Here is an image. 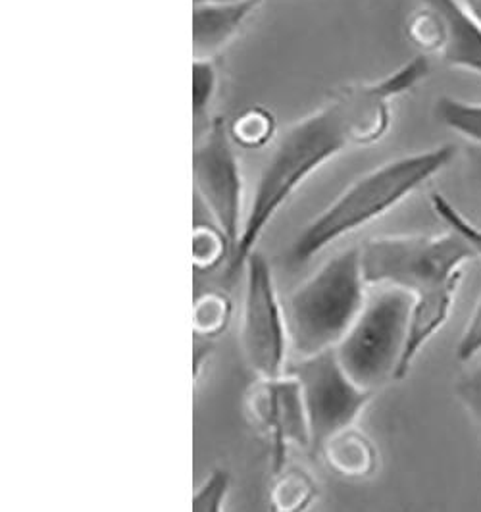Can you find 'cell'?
<instances>
[{
    "mask_svg": "<svg viewBox=\"0 0 481 512\" xmlns=\"http://www.w3.org/2000/svg\"><path fill=\"white\" fill-rule=\"evenodd\" d=\"M455 353L456 359L464 364H470L472 360L481 357V293L476 307L464 326V332L458 339Z\"/></svg>",
    "mask_w": 481,
    "mask_h": 512,
    "instance_id": "obj_23",
    "label": "cell"
},
{
    "mask_svg": "<svg viewBox=\"0 0 481 512\" xmlns=\"http://www.w3.org/2000/svg\"><path fill=\"white\" fill-rule=\"evenodd\" d=\"M235 145L243 149H262L276 137L274 114L262 106H253L229 124Z\"/></svg>",
    "mask_w": 481,
    "mask_h": 512,
    "instance_id": "obj_15",
    "label": "cell"
},
{
    "mask_svg": "<svg viewBox=\"0 0 481 512\" xmlns=\"http://www.w3.org/2000/svg\"><path fill=\"white\" fill-rule=\"evenodd\" d=\"M435 8L445 26L441 58L447 66L481 77V26L460 0H420Z\"/></svg>",
    "mask_w": 481,
    "mask_h": 512,
    "instance_id": "obj_11",
    "label": "cell"
},
{
    "mask_svg": "<svg viewBox=\"0 0 481 512\" xmlns=\"http://www.w3.org/2000/svg\"><path fill=\"white\" fill-rule=\"evenodd\" d=\"M406 37L420 54H441L445 45V26L435 8L424 4L406 22Z\"/></svg>",
    "mask_w": 481,
    "mask_h": 512,
    "instance_id": "obj_16",
    "label": "cell"
},
{
    "mask_svg": "<svg viewBox=\"0 0 481 512\" xmlns=\"http://www.w3.org/2000/svg\"><path fill=\"white\" fill-rule=\"evenodd\" d=\"M193 180L214 226L228 239L233 255L247 216L245 180L235 141L226 118L218 116L206 124L203 137L193 149ZM229 260V258H228Z\"/></svg>",
    "mask_w": 481,
    "mask_h": 512,
    "instance_id": "obj_6",
    "label": "cell"
},
{
    "mask_svg": "<svg viewBox=\"0 0 481 512\" xmlns=\"http://www.w3.org/2000/svg\"><path fill=\"white\" fill-rule=\"evenodd\" d=\"M287 372L299 380L303 389L312 451H322L331 437L356 426V420L362 416L374 395L372 391L362 389L345 372L335 349L297 359Z\"/></svg>",
    "mask_w": 481,
    "mask_h": 512,
    "instance_id": "obj_8",
    "label": "cell"
},
{
    "mask_svg": "<svg viewBox=\"0 0 481 512\" xmlns=\"http://www.w3.org/2000/svg\"><path fill=\"white\" fill-rule=\"evenodd\" d=\"M229 243L224 233L208 226H199L193 233V262L199 270H208L224 260L228 262Z\"/></svg>",
    "mask_w": 481,
    "mask_h": 512,
    "instance_id": "obj_20",
    "label": "cell"
},
{
    "mask_svg": "<svg viewBox=\"0 0 481 512\" xmlns=\"http://www.w3.org/2000/svg\"><path fill=\"white\" fill-rule=\"evenodd\" d=\"M274 476L276 482L270 489L274 512H306L312 507L318 497V484L308 470L287 464Z\"/></svg>",
    "mask_w": 481,
    "mask_h": 512,
    "instance_id": "obj_13",
    "label": "cell"
},
{
    "mask_svg": "<svg viewBox=\"0 0 481 512\" xmlns=\"http://www.w3.org/2000/svg\"><path fill=\"white\" fill-rule=\"evenodd\" d=\"M229 491H231V476L222 466H216L193 495V512H226Z\"/></svg>",
    "mask_w": 481,
    "mask_h": 512,
    "instance_id": "obj_19",
    "label": "cell"
},
{
    "mask_svg": "<svg viewBox=\"0 0 481 512\" xmlns=\"http://www.w3.org/2000/svg\"><path fill=\"white\" fill-rule=\"evenodd\" d=\"M455 145L403 154L351 181L295 235L287 262L297 268L343 237L366 228L439 176L456 158Z\"/></svg>",
    "mask_w": 481,
    "mask_h": 512,
    "instance_id": "obj_3",
    "label": "cell"
},
{
    "mask_svg": "<svg viewBox=\"0 0 481 512\" xmlns=\"http://www.w3.org/2000/svg\"><path fill=\"white\" fill-rule=\"evenodd\" d=\"M433 112L439 124L481 149V103L443 95L435 101Z\"/></svg>",
    "mask_w": 481,
    "mask_h": 512,
    "instance_id": "obj_14",
    "label": "cell"
},
{
    "mask_svg": "<svg viewBox=\"0 0 481 512\" xmlns=\"http://www.w3.org/2000/svg\"><path fill=\"white\" fill-rule=\"evenodd\" d=\"M468 162L472 166V172H474V178L478 180L481 185V149L480 147H474L470 145L468 147Z\"/></svg>",
    "mask_w": 481,
    "mask_h": 512,
    "instance_id": "obj_24",
    "label": "cell"
},
{
    "mask_svg": "<svg viewBox=\"0 0 481 512\" xmlns=\"http://www.w3.org/2000/svg\"><path fill=\"white\" fill-rule=\"evenodd\" d=\"M362 270L370 287H395L412 297L405 353L397 380L451 318L464 268L478 256L455 230L445 233L381 235L360 245Z\"/></svg>",
    "mask_w": 481,
    "mask_h": 512,
    "instance_id": "obj_2",
    "label": "cell"
},
{
    "mask_svg": "<svg viewBox=\"0 0 481 512\" xmlns=\"http://www.w3.org/2000/svg\"><path fill=\"white\" fill-rule=\"evenodd\" d=\"M260 4L262 0L193 4V56L214 58L224 51L239 37Z\"/></svg>",
    "mask_w": 481,
    "mask_h": 512,
    "instance_id": "obj_10",
    "label": "cell"
},
{
    "mask_svg": "<svg viewBox=\"0 0 481 512\" xmlns=\"http://www.w3.org/2000/svg\"><path fill=\"white\" fill-rule=\"evenodd\" d=\"M431 208L437 214V218L449 228L460 233L470 247L474 249V253L481 260V228L476 226L472 220H468L458 208H456L447 197H443L441 193H431Z\"/></svg>",
    "mask_w": 481,
    "mask_h": 512,
    "instance_id": "obj_21",
    "label": "cell"
},
{
    "mask_svg": "<svg viewBox=\"0 0 481 512\" xmlns=\"http://www.w3.org/2000/svg\"><path fill=\"white\" fill-rule=\"evenodd\" d=\"M412 303L406 291L380 287L368 295L353 328L335 347L341 366L362 389L374 393L389 380H397Z\"/></svg>",
    "mask_w": 481,
    "mask_h": 512,
    "instance_id": "obj_5",
    "label": "cell"
},
{
    "mask_svg": "<svg viewBox=\"0 0 481 512\" xmlns=\"http://www.w3.org/2000/svg\"><path fill=\"white\" fill-rule=\"evenodd\" d=\"M460 2L468 10V14L481 26V0H460Z\"/></svg>",
    "mask_w": 481,
    "mask_h": 512,
    "instance_id": "obj_25",
    "label": "cell"
},
{
    "mask_svg": "<svg viewBox=\"0 0 481 512\" xmlns=\"http://www.w3.org/2000/svg\"><path fill=\"white\" fill-rule=\"evenodd\" d=\"M231 2H243V0H193V4H231Z\"/></svg>",
    "mask_w": 481,
    "mask_h": 512,
    "instance_id": "obj_26",
    "label": "cell"
},
{
    "mask_svg": "<svg viewBox=\"0 0 481 512\" xmlns=\"http://www.w3.org/2000/svg\"><path fill=\"white\" fill-rule=\"evenodd\" d=\"M331 470L345 478H368L378 468V449L356 426L331 437L320 451Z\"/></svg>",
    "mask_w": 481,
    "mask_h": 512,
    "instance_id": "obj_12",
    "label": "cell"
},
{
    "mask_svg": "<svg viewBox=\"0 0 481 512\" xmlns=\"http://www.w3.org/2000/svg\"><path fill=\"white\" fill-rule=\"evenodd\" d=\"M455 395L472 420L481 441V357L470 362V368L458 376Z\"/></svg>",
    "mask_w": 481,
    "mask_h": 512,
    "instance_id": "obj_22",
    "label": "cell"
},
{
    "mask_svg": "<svg viewBox=\"0 0 481 512\" xmlns=\"http://www.w3.org/2000/svg\"><path fill=\"white\" fill-rule=\"evenodd\" d=\"M360 247L328 258L285 305L291 347L297 359L335 349L368 301Z\"/></svg>",
    "mask_w": 481,
    "mask_h": 512,
    "instance_id": "obj_4",
    "label": "cell"
},
{
    "mask_svg": "<svg viewBox=\"0 0 481 512\" xmlns=\"http://www.w3.org/2000/svg\"><path fill=\"white\" fill-rule=\"evenodd\" d=\"M220 89V72L214 58L193 60V120L203 124Z\"/></svg>",
    "mask_w": 481,
    "mask_h": 512,
    "instance_id": "obj_18",
    "label": "cell"
},
{
    "mask_svg": "<svg viewBox=\"0 0 481 512\" xmlns=\"http://www.w3.org/2000/svg\"><path fill=\"white\" fill-rule=\"evenodd\" d=\"M231 318V303L228 297L218 291H208L195 301L193 307V328L199 335L212 337L228 328Z\"/></svg>",
    "mask_w": 481,
    "mask_h": 512,
    "instance_id": "obj_17",
    "label": "cell"
},
{
    "mask_svg": "<svg viewBox=\"0 0 481 512\" xmlns=\"http://www.w3.org/2000/svg\"><path fill=\"white\" fill-rule=\"evenodd\" d=\"M243 274V355L256 378H278L287 372L291 339L272 264L260 251H256L247 260Z\"/></svg>",
    "mask_w": 481,
    "mask_h": 512,
    "instance_id": "obj_7",
    "label": "cell"
},
{
    "mask_svg": "<svg viewBox=\"0 0 481 512\" xmlns=\"http://www.w3.org/2000/svg\"><path fill=\"white\" fill-rule=\"evenodd\" d=\"M247 414L270 445L272 472L289 464V449H310V422L299 380L285 372L278 378H256L245 399Z\"/></svg>",
    "mask_w": 481,
    "mask_h": 512,
    "instance_id": "obj_9",
    "label": "cell"
},
{
    "mask_svg": "<svg viewBox=\"0 0 481 512\" xmlns=\"http://www.w3.org/2000/svg\"><path fill=\"white\" fill-rule=\"evenodd\" d=\"M428 76L430 62L418 54L380 79L341 85L279 133L256 181L239 243L226 262V282L245 270L264 231L304 183L339 154L380 143L393 124V103Z\"/></svg>",
    "mask_w": 481,
    "mask_h": 512,
    "instance_id": "obj_1",
    "label": "cell"
}]
</instances>
